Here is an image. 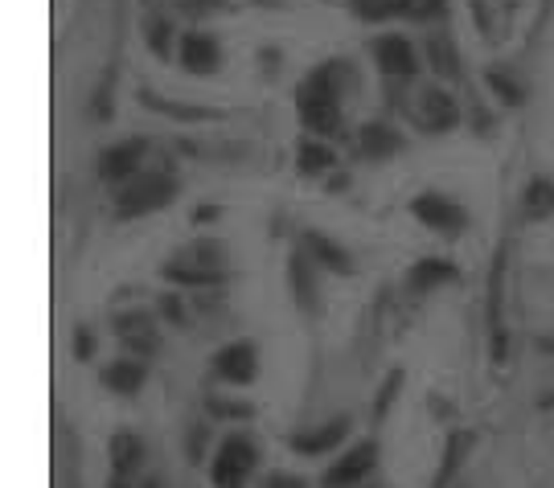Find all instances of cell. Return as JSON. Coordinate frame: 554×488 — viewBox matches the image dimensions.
<instances>
[{"label": "cell", "instance_id": "cell-16", "mask_svg": "<svg viewBox=\"0 0 554 488\" xmlns=\"http://www.w3.org/2000/svg\"><path fill=\"white\" fill-rule=\"evenodd\" d=\"M361 152H366V157H390V152H399V132H390V127H382V124L361 127Z\"/></svg>", "mask_w": 554, "mask_h": 488}, {"label": "cell", "instance_id": "cell-1", "mask_svg": "<svg viewBox=\"0 0 554 488\" xmlns=\"http://www.w3.org/2000/svg\"><path fill=\"white\" fill-rule=\"evenodd\" d=\"M337 74H345L341 62H329L325 70H316L300 90V111H304V124L312 132H337L341 116H337Z\"/></svg>", "mask_w": 554, "mask_h": 488}, {"label": "cell", "instance_id": "cell-25", "mask_svg": "<svg viewBox=\"0 0 554 488\" xmlns=\"http://www.w3.org/2000/svg\"><path fill=\"white\" fill-rule=\"evenodd\" d=\"M263 488H304V480L283 476V472H275V476H267V484H263Z\"/></svg>", "mask_w": 554, "mask_h": 488}, {"label": "cell", "instance_id": "cell-28", "mask_svg": "<svg viewBox=\"0 0 554 488\" xmlns=\"http://www.w3.org/2000/svg\"><path fill=\"white\" fill-rule=\"evenodd\" d=\"M189 448H194V456H197V448H205V427H197V431H194V440H189Z\"/></svg>", "mask_w": 554, "mask_h": 488}, {"label": "cell", "instance_id": "cell-27", "mask_svg": "<svg viewBox=\"0 0 554 488\" xmlns=\"http://www.w3.org/2000/svg\"><path fill=\"white\" fill-rule=\"evenodd\" d=\"M210 407L218 410V415H238V419H247V415H251V407H234V402H210Z\"/></svg>", "mask_w": 554, "mask_h": 488}, {"label": "cell", "instance_id": "cell-24", "mask_svg": "<svg viewBox=\"0 0 554 488\" xmlns=\"http://www.w3.org/2000/svg\"><path fill=\"white\" fill-rule=\"evenodd\" d=\"M489 82H493V90H501V95H506L509 103H522V90H517V87H514V82H509V79H501L497 70H493V74H489Z\"/></svg>", "mask_w": 554, "mask_h": 488}, {"label": "cell", "instance_id": "cell-17", "mask_svg": "<svg viewBox=\"0 0 554 488\" xmlns=\"http://www.w3.org/2000/svg\"><path fill=\"white\" fill-rule=\"evenodd\" d=\"M165 279H173V284H202V287H214V284H222L226 275L218 271V267H185V263H173V267H165Z\"/></svg>", "mask_w": 554, "mask_h": 488}, {"label": "cell", "instance_id": "cell-18", "mask_svg": "<svg viewBox=\"0 0 554 488\" xmlns=\"http://www.w3.org/2000/svg\"><path fill=\"white\" fill-rule=\"evenodd\" d=\"M452 275H456V267L452 263H444V259H423V263L415 267V271H411V284L415 287H436V284H444V279H452Z\"/></svg>", "mask_w": 554, "mask_h": 488}, {"label": "cell", "instance_id": "cell-29", "mask_svg": "<svg viewBox=\"0 0 554 488\" xmlns=\"http://www.w3.org/2000/svg\"><path fill=\"white\" fill-rule=\"evenodd\" d=\"M78 353H82V357L91 353V337H87V332H78Z\"/></svg>", "mask_w": 554, "mask_h": 488}, {"label": "cell", "instance_id": "cell-12", "mask_svg": "<svg viewBox=\"0 0 554 488\" xmlns=\"http://www.w3.org/2000/svg\"><path fill=\"white\" fill-rule=\"evenodd\" d=\"M428 58H431V66H436V74L456 79L460 58H456V46H452V38H447V33H431V38H428Z\"/></svg>", "mask_w": 554, "mask_h": 488}, {"label": "cell", "instance_id": "cell-5", "mask_svg": "<svg viewBox=\"0 0 554 488\" xmlns=\"http://www.w3.org/2000/svg\"><path fill=\"white\" fill-rule=\"evenodd\" d=\"M374 456H378V448H374V443L353 448L350 456L337 459V464L325 472V484H329V488H345V484H353V480H361L369 468H374Z\"/></svg>", "mask_w": 554, "mask_h": 488}, {"label": "cell", "instance_id": "cell-3", "mask_svg": "<svg viewBox=\"0 0 554 488\" xmlns=\"http://www.w3.org/2000/svg\"><path fill=\"white\" fill-rule=\"evenodd\" d=\"M177 185L160 173H140L136 185H127L124 197H119V214L132 218V214H148V210H160L165 201H173Z\"/></svg>", "mask_w": 554, "mask_h": 488}, {"label": "cell", "instance_id": "cell-9", "mask_svg": "<svg viewBox=\"0 0 554 488\" xmlns=\"http://www.w3.org/2000/svg\"><path fill=\"white\" fill-rule=\"evenodd\" d=\"M419 116H423V124H428L431 132H444V127H452L460 119V107L452 103V95H444V90H423V107H419Z\"/></svg>", "mask_w": 554, "mask_h": 488}, {"label": "cell", "instance_id": "cell-7", "mask_svg": "<svg viewBox=\"0 0 554 488\" xmlns=\"http://www.w3.org/2000/svg\"><path fill=\"white\" fill-rule=\"evenodd\" d=\"M374 54H378V66L386 70V74H415V54H411V41L403 38H378V46H374Z\"/></svg>", "mask_w": 554, "mask_h": 488}, {"label": "cell", "instance_id": "cell-14", "mask_svg": "<svg viewBox=\"0 0 554 488\" xmlns=\"http://www.w3.org/2000/svg\"><path fill=\"white\" fill-rule=\"evenodd\" d=\"M103 381H108L116 394H136L140 381H144V365L140 362H116L103 370Z\"/></svg>", "mask_w": 554, "mask_h": 488}, {"label": "cell", "instance_id": "cell-6", "mask_svg": "<svg viewBox=\"0 0 554 488\" xmlns=\"http://www.w3.org/2000/svg\"><path fill=\"white\" fill-rule=\"evenodd\" d=\"M218 373H222L226 381L247 386V381L255 378V345H247V341L226 345V349L218 353Z\"/></svg>", "mask_w": 554, "mask_h": 488}, {"label": "cell", "instance_id": "cell-11", "mask_svg": "<svg viewBox=\"0 0 554 488\" xmlns=\"http://www.w3.org/2000/svg\"><path fill=\"white\" fill-rule=\"evenodd\" d=\"M111 459H116V472H136L140 459H144V443L132 435V431H119L116 440H111Z\"/></svg>", "mask_w": 554, "mask_h": 488}, {"label": "cell", "instance_id": "cell-22", "mask_svg": "<svg viewBox=\"0 0 554 488\" xmlns=\"http://www.w3.org/2000/svg\"><path fill=\"white\" fill-rule=\"evenodd\" d=\"M329 165H337L329 148H321V144H304L300 148V168L304 173H321V168H329Z\"/></svg>", "mask_w": 554, "mask_h": 488}, {"label": "cell", "instance_id": "cell-15", "mask_svg": "<svg viewBox=\"0 0 554 488\" xmlns=\"http://www.w3.org/2000/svg\"><path fill=\"white\" fill-rule=\"evenodd\" d=\"M345 427H350V423L345 419H333V423H325L321 431H312V435H292V448L296 451H325V448H333V443L341 440V435H345Z\"/></svg>", "mask_w": 554, "mask_h": 488}, {"label": "cell", "instance_id": "cell-4", "mask_svg": "<svg viewBox=\"0 0 554 488\" xmlns=\"http://www.w3.org/2000/svg\"><path fill=\"white\" fill-rule=\"evenodd\" d=\"M415 218L419 222H428L431 230H439V235H447V238H456L460 230L468 226V214L460 210L452 197H444V193H423V197H415Z\"/></svg>", "mask_w": 554, "mask_h": 488}, {"label": "cell", "instance_id": "cell-21", "mask_svg": "<svg viewBox=\"0 0 554 488\" xmlns=\"http://www.w3.org/2000/svg\"><path fill=\"white\" fill-rule=\"evenodd\" d=\"M468 448V435H452V443H447V451H444V464H439V476H436V488H444L447 480H452V472H456V464H460V451Z\"/></svg>", "mask_w": 554, "mask_h": 488}, {"label": "cell", "instance_id": "cell-10", "mask_svg": "<svg viewBox=\"0 0 554 488\" xmlns=\"http://www.w3.org/2000/svg\"><path fill=\"white\" fill-rule=\"evenodd\" d=\"M181 58H185V70H194V74L202 70V74H210V70L218 66V41L210 38V33H189Z\"/></svg>", "mask_w": 554, "mask_h": 488}, {"label": "cell", "instance_id": "cell-26", "mask_svg": "<svg viewBox=\"0 0 554 488\" xmlns=\"http://www.w3.org/2000/svg\"><path fill=\"white\" fill-rule=\"evenodd\" d=\"M165 33H173V30H169V25H165V21H156V25H152V49H156V54H165Z\"/></svg>", "mask_w": 554, "mask_h": 488}, {"label": "cell", "instance_id": "cell-19", "mask_svg": "<svg viewBox=\"0 0 554 488\" xmlns=\"http://www.w3.org/2000/svg\"><path fill=\"white\" fill-rule=\"evenodd\" d=\"M525 214H530V218L554 214V185H550V181H534V185L525 189Z\"/></svg>", "mask_w": 554, "mask_h": 488}, {"label": "cell", "instance_id": "cell-23", "mask_svg": "<svg viewBox=\"0 0 554 488\" xmlns=\"http://www.w3.org/2000/svg\"><path fill=\"white\" fill-rule=\"evenodd\" d=\"M399 13H407V17H439L444 0H399Z\"/></svg>", "mask_w": 554, "mask_h": 488}, {"label": "cell", "instance_id": "cell-2", "mask_svg": "<svg viewBox=\"0 0 554 488\" xmlns=\"http://www.w3.org/2000/svg\"><path fill=\"white\" fill-rule=\"evenodd\" d=\"M255 468V448L247 435H230V440L218 448L214 459V484L218 488H243L247 476Z\"/></svg>", "mask_w": 554, "mask_h": 488}, {"label": "cell", "instance_id": "cell-13", "mask_svg": "<svg viewBox=\"0 0 554 488\" xmlns=\"http://www.w3.org/2000/svg\"><path fill=\"white\" fill-rule=\"evenodd\" d=\"M304 243H308V251L316 254V259H321L325 267H333V271H341V275H350V271H353L350 254L341 251L337 243H329V238H325V235H316V230H308V235H304Z\"/></svg>", "mask_w": 554, "mask_h": 488}, {"label": "cell", "instance_id": "cell-8", "mask_svg": "<svg viewBox=\"0 0 554 488\" xmlns=\"http://www.w3.org/2000/svg\"><path fill=\"white\" fill-rule=\"evenodd\" d=\"M144 140H127V144H119V148H108L103 152V176H111V181H119V176H127V173H136V165H140V157H144Z\"/></svg>", "mask_w": 554, "mask_h": 488}, {"label": "cell", "instance_id": "cell-20", "mask_svg": "<svg viewBox=\"0 0 554 488\" xmlns=\"http://www.w3.org/2000/svg\"><path fill=\"white\" fill-rule=\"evenodd\" d=\"M292 284H296V300H304V308H312V295H316V284H312V271H308V259L296 254L292 259Z\"/></svg>", "mask_w": 554, "mask_h": 488}]
</instances>
